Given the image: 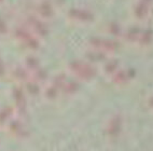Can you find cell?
Returning a JSON list of instances; mask_svg holds the SVG:
<instances>
[{"label":"cell","instance_id":"cell-1","mask_svg":"<svg viewBox=\"0 0 153 151\" xmlns=\"http://www.w3.org/2000/svg\"><path fill=\"white\" fill-rule=\"evenodd\" d=\"M70 69L71 71H74L78 77L84 80L92 79L96 74L95 68L91 64L81 62V60H74V62H72L70 64Z\"/></svg>","mask_w":153,"mask_h":151},{"label":"cell","instance_id":"cell-2","mask_svg":"<svg viewBox=\"0 0 153 151\" xmlns=\"http://www.w3.org/2000/svg\"><path fill=\"white\" fill-rule=\"evenodd\" d=\"M8 129L13 136H15L17 138H26L29 136V132H28L27 127L25 126L21 121L16 120V119L10 120L8 125Z\"/></svg>","mask_w":153,"mask_h":151},{"label":"cell","instance_id":"cell-3","mask_svg":"<svg viewBox=\"0 0 153 151\" xmlns=\"http://www.w3.org/2000/svg\"><path fill=\"white\" fill-rule=\"evenodd\" d=\"M129 41L138 43H148L151 40V33L147 30H131L126 35Z\"/></svg>","mask_w":153,"mask_h":151},{"label":"cell","instance_id":"cell-4","mask_svg":"<svg viewBox=\"0 0 153 151\" xmlns=\"http://www.w3.org/2000/svg\"><path fill=\"white\" fill-rule=\"evenodd\" d=\"M13 97L19 112L21 115H25L27 112V100H26V97L24 95V92L21 89H14Z\"/></svg>","mask_w":153,"mask_h":151},{"label":"cell","instance_id":"cell-5","mask_svg":"<svg viewBox=\"0 0 153 151\" xmlns=\"http://www.w3.org/2000/svg\"><path fill=\"white\" fill-rule=\"evenodd\" d=\"M91 44L96 49L102 50V51H113L118 47V44L114 41L101 38H93L91 40Z\"/></svg>","mask_w":153,"mask_h":151},{"label":"cell","instance_id":"cell-6","mask_svg":"<svg viewBox=\"0 0 153 151\" xmlns=\"http://www.w3.org/2000/svg\"><path fill=\"white\" fill-rule=\"evenodd\" d=\"M121 125H122V120L120 115H115L108 122L107 125V134L109 136H117L121 131Z\"/></svg>","mask_w":153,"mask_h":151},{"label":"cell","instance_id":"cell-7","mask_svg":"<svg viewBox=\"0 0 153 151\" xmlns=\"http://www.w3.org/2000/svg\"><path fill=\"white\" fill-rule=\"evenodd\" d=\"M17 37H19L27 47L31 48V49H36V48L38 47V42L36 41L35 39L30 36L29 33H26V31H19V33H17Z\"/></svg>","mask_w":153,"mask_h":151},{"label":"cell","instance_id":"cell-8","mask_svg":"<svg viewBox=\"0 0 153 151\" xmlns=\"http://www.w3.org/2000/svg\"><path fill=\"white\" fill-rule=\"evenodd\" d=\"M133 74L131 71H127V70H121V71L114 72V77H113V80H114L115 83H124L127 82L129 79L131 78Z\"/></svg>","mask_w":153,"mask_h":151},{"label":"cell","instance_id":"cell-9","mask_svg":"<svg viewBox=\"0 0 153 151\" xmlns=\"http://www.w3.org/2000/svg\"><path fill=\"white\" fill-rule=\"evenodd\" d=\"M12 115H13V109L10 106H7V107L2 108L0 110V124L6 123L7 121H9L11 119Z\"/></svg>","mask_w":153,"mask_h":151},{"label":"cell","instance_id":"cell-10","mask_svg":"<svg viewBox=\"0 0 153 151\" xmlns=\"http://www.w3.org/2000/svg\"><path fill=\"white\" fill-rule=\"evenodd\" d=\"M63 91L67 94H74L76 93L78 89H79V84L74 81H67V82H64L63 86H62Z\"/></svg>","mask_w":153,"mask_h":151},{"label":"cell","instance_id":"cell-11","mask_svg":"<svg viewBox=\"0 0 153 151\" xmlns=\"http://www.w3.org/2000/svg\"><path fill=\"white\" fill-rule=\"evenodd\" d=\"M56 95H57V89L55 88L54 85L48 89L47 93H45V96H48V98H50V99L55 98V97H56Z\"/></svg>","mask_w":153,"mask_h":151},{"label":"cell","instance_id":"cell-12","mask_svg":"<svg viewBox=\"0 0 153 151\" xmlns=\"http://www.w3.org/2000/svg\"><path fill=\"white\" fill-rule=\"evenodd\" d=\"M117 69V62H111L106 66V71L109 74H114Z\"/></svg>","mask_w":153,"mask_h":151},{"label":"cell","instance_id":"cell-13","mask_svg":"<svg viewBox=\"0 0 153 151\" xmlns=\"http://www.w3.org/2000/svg\"><path fill=\"white\" fill-rule=\"evenodd\" d=\"M28 90H29V92L31 94H33V95H35V94H37L39 92V88L38 86H37V85H28Z\"/></svg>","mask_w":153,"mask_h":151},{"label":"cell","instance_id":"cell-14","mask_svg":"<svg viewBox=\"0 0 153 151\" xmlns=\"http://www.w3.org/2000/svg\"><path fill=\"white\" fill-rule=\"evenodd\" d=\"M4 74V68H3V65H2V62L0 60V76H2Z\"/></svg>","mask_w":153,"mask_h":151},{"label":"cell","instance_id":"cell-15","mask_svg":"<svg viewBox=\"0 0 153 151\" xmlns=\"http://www.w3.org/2000/svg\"><path fill=\"white\" fill-rule=\"evenodd\" d=\"M149 105H150V107L153 108V97L152 98H150V100H149Z\"/></svg>","mask_w":153,"mask_h":151}]
</instances>
